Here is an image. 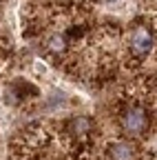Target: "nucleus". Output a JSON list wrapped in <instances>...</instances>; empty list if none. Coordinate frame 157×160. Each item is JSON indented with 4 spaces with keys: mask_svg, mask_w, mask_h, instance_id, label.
<instances>
[{
    "mask_svg": "<svg viewBox=\"0 0 157 160\" xmlns=\"http://www.w3.org/2000/svg\"><path fill=\"white\" fill-rule=\"evenodd\" d=\"M122 125H124V129H126L128 133H133V136L142 133V131L146 129V111H144L142 107H131V109L124 113V118H122Z\"/></svg>",
    "mask_w": 157,
    "mask_h": 160,
    "instance_id": "nucleus-1",
    "label": "nucleus"
},
{
    "mask_svg": "<svg viewBox=\"0 0 157 160\" xmlns=\"http://www.w3.org/2000/svg\"><path fill=\"white\" fill-rule=\"evenodd\" d=\"M128 42H131V51L137 53V56H146L150 49H153V36L146 27H137L131 38H128Z\"/></svg>",
    "mask_w": 157,
    "mask_h": 160,
    "instance_id": "nucleus-2",
    "label": "nucleus"
},
{
    "mask_svg": "<svg viewBox=\"0 0 157 160\" xmlns=\"http://www.w3.org/2000/svg\"><path fill=\"white\" fill-rule=\"evenodd\" d=\"M109 156L111 160H133L135 158V147L126 140H117L109 147Z\"/></svg>",
    "mask_w": 157,
    "mask_h": 160,
    "instance_id": "nucleus-3",
    "label": "nucleus"
},
{
    "mask_svg": "<svg viewBox=\"0 0 157 160\" xmlns=\"http://www.w3.org/2000/svg\"><path fill=\"white\" fill-rule=\"evenodd\" d=\"M89 129H91V120L84 116H75L69 122V131L73 136H84V133H89Z\"/></svg>",
    "mask_w": 157,
    "mask_h": 160,
    "instance_id": "nucleus-4",
    "label": "nucleus"
},
{
    "mask_svg": "<svg viewBox=\"0 0 157 160\" xmlns=\"http://www.w3.org/2000/svg\"><path fill=\"white\" fill-rule=\"evenodd\" d=\"M49 47H51V51H64V38L62 36H53L51 40H49Z\"/></svg>",
    "mask_w": 157,
    "mask_h": 160,
    "instance_id": "nucleus-5",
    "label": "nucleus"
}]
</instances>
